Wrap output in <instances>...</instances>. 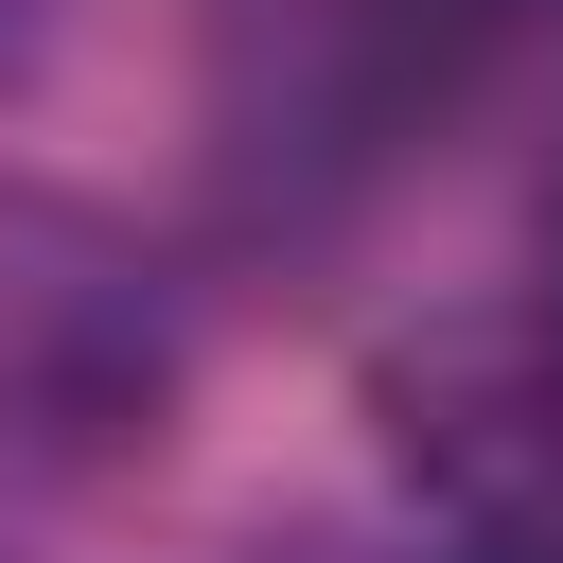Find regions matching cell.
I'll return each mask as SVG.
<instances>
[{
	"mask_svg": "<svg viewBox=\"0 0 563 563\" xmlns=\"http://www.w3.org/2000/svg\"><path fill=\"white\" fill-rule=\"evenodd\" d=\"M176 282L88 194L0 176V493H88L176 440Z\"/></svg>",
	"mask_w": 563,
	"mask_h": 563,
	"instance_id": "cell-1",
	"label": "cell"
},
{
	"mask_svg": "<svg viewBox=\"0 0 563 563\" xmlns=\"http://www.w3.org/2000/svg\"><path fill=\"white\" fill-rule=\"evenodd\" d=\"M405 457H440L457 493L563 510V334H457L405 369Z\"/></svg>",
	"mask_w": 563,
	"mask_h": 563,
	"instance_id": "cell-2",
	"label": "cell"
},
{
	"mask_svg": "<svg viewBox=\"0 0 563 563\" xmlns=\"http://www.w3.org/2000/svg\"><path fill=\"white\" fill-rule=\"evenodd\" d=\"M493 563H528V545H493Z\"/></svg>",
	"mask_w": 563,
	"mask_h": 563,
	"instance_id": "cell-3",
	"label": "cell"
}]
</instances>
